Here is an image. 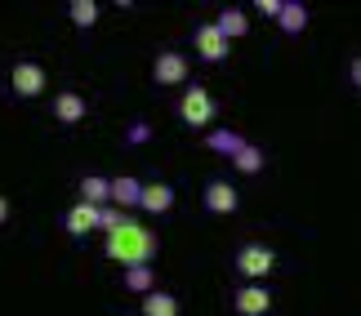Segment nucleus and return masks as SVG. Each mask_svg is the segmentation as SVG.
<instances>
[{
  "instance_id": "nucleus-4",
  "label": "nucleus",
  "mask_w": 361,
  "mask_h": 316,
  "mask_svg": "<svg viewBox=\"0 0 361 316\" xmlns=\"http://www.w3.org/2000/svg\"><path fill=\"white\" fill-rule=\"evenodd\" d=\"M9 85H13L18 99H40L45 85H49V76H45V67H40V63H13Z\"/></svg>"
},
{
  "instance_id": "nucleus-13",
  "label": "nucleus",
  "mask_w": 361,
  "mask_h": 316,
  "mask_svg": "<svg viewBox=\"0 0 361 316\" xmlns=\"http://www.w3.org/2000/svg\"><path fill=\"white\" fill-rule=\"evenodd\" d=\"M276 27H281L286 36H299L303 27H308V5H303V0H286L281 13H276Z\"/></svg>"
},
{
  "instance_id": "nucleus-15",
  "label": "nucleus",
  "mask_w": 361,
  "mask_h": 316,
  "mask_svg": "<svg viewBox=\"0 0 361 316\" xmlns=\"http://www.w3.org/2000/svg\"><path fill=\"white\" fill-rule=\"evenodd\" d=\"M125 290H130V294H152V290H157V267H152V263L125 267Z\"/></svg>"
},
{
  "instance_id": "nucleus-11",
  "label": "nucleus",
  "mask_w": 361,
  "mask_h": 316,
  "mask_svg": "<svg viewBox=\"0 0 361 316\" xmlns=\"http://www.w3.org/2000/svg\"><path fill=\"white\" fill-rule=\"evenodd\" d=\"M138 210H147V214H170V210H174V187H170V183H143V191H138Z\"/></svg>"
},
{
  "instance_id": "nucleus-12",
  "label": "nucleus",
  "mask_w": 361,
  "mask_h": 316,
  "mask_svg": "<svg viewBox=\"0 0 361 316\" xmlns=\"http://www.w3.org/2000/svg\"><path fill=\"white\" fill-rule=\"evenodd\" d=\"M214 32L232 45V40H241V36L250 32V13H245V9H224V13L214 18Z\"/></svg>"
},
{
  "instance_id": "nucleus-3",
  "label": "nucleus",
  "mask_w": 361,
  "mask_h": 316,
  "mask_svg": "<svg viewBox=\"0 0 361 316\" xmlns=\"http://www.w3.org/2000/svg\"><path fill=\"white\" fill-rule=\"evenodd\" d=\"M178 120L192 129H210L214 125V99L205 85H188L183 99H178Z\"/></svg>"
},
{
  "instance_id": "nucleus-2",
  "label": "nucleus",
  "mask_w": 361,
  "mask_h": 316,
  "mask_svg": "<svg viewBox=\"0 0 361 316\" xmlns=\"http://www.w3.org/2000/svg\"><path fill=\"white\" fill-rule=\"evenodd\" d=\"M232 267H237L250 285H263V281L276 272V250H268V245H259V241H250V245H241V250H237Z\"/></svg>"
},
{
  "instance_id": "nucleus-10",
  "label": "nucleus",
  "mask_w": 361,
  "mask_h": 316,
  "mask_svg": "<svg viewBox=\"0 0 361 316\" xmlns=\"http://www.w3.org/2000/svg\"><path fill=\"white\" fill-rule=\"evenodd\" d=\"M138 191H143V183L138 178H107V205H116V210H138Z\"/></svg>"
},
{
  "instance_id": "nucleus-17",
  "label": "nucleus",
  "mask_w": 361,
  "mask_h": 316,
  "mask_svg": "<svg viewBox=\"0 0 361 316\" xmlns=\"http://www.w3.org/2000/svg\"><path fill=\"white\" fill-rule=\"evenodd\" d=\"M143 316H178V298L170 290H152L143 294Z\"/></svg>"
},
{
  "instance_id": "nucleus-19",
  "label": "nucleus",
  "mask_w": 361,
  "mask_h": 316,
  "mask_svg": "<svg viewBox=\"0 0 361 316\" xmlns=\"http://www.w3.org/2000/svg\"><path fill=\"white\" fill-rule=\"evenodd\" d=\"M263 160H268V156H263V147L245 143L241 152L232 156V170H237V174H259V170H263Z\"/></svg>"
},
{
  "instance_id": "nucleus-7",
  "label": "nucleus",
  "mask_w": 361,
  "mask_h": 316,
  "mask_svg": "<svg viewBox=\"0 0 361 316\" xmlns=\"http://www.w3.org/2000/svg\"><path fill=\"white\" fill-rule=\"evenodd\" d=\"M152 80L157 85H188V53L165 49L157 63H152Z\"/></svg>"
},
{
  "instance_id": "nucleus-18",
  "label": "nucleus",
  "mask_w": 361,
  "mask_h": 316,
  "mask_svg": "<svg viewBox=\"0 0 361 316\" xmlns=\"http://www.w3.org/2000/svg\"><path fill=\"white\" fill-rule=\"evenodd\" d=\"M80 205L103 210V205H107V178H99V174H85V178H80Z\"/></svg>"
},
{
  "instance_id": "nucleus-6",
  "label": "nucleus",
  "mask_w": 361,
  "mask_h": 316,
  "mask_svg": "<svg viewBox=\"0 0 361 316\" xmlns=\"http://www.w3.org/2000/svg\"><path fill=\"white\" fill-rule=\"evenodd\" d=\"M192 45H197V58L201 63H224L228 53H232V45L214 32V23H201L197 32H192Z\"/></svg>"
},
{
  "instance_id": "nucleus-24",
  "label": "nucleus",
  "mask_w": 361,
  "mask_h": 316,
  "mask_svg": "<svg viewBox=\"0 0 361 316\" xmlns=\"http://www.w3.org/2000/svg\"><path fill=\"white\" fill-rule=\"evenodd\" d=\"M5 218H9V196H0V227H5Z\"/></svg>"
},
{
  "instance_id": "nucleus-21",
  "label": "nucleus",
  "mask_w": 361,
  "mask_h": 316,
  "mask_svg": "<svg viewBox=\"0 0 361 316\" xmlns=\"http://www.w3.org/2000/svg\"><path fill=\"white\" fill-rule=\"evenodd\" d=\"M147 139H152V125H147V120H138V125L125 129V147H143Z\"/></svg>"
},
{
  "instance_id": "nucleus-20",
  "label": "nucleus",
  "mask_w": 361,
  "mask_h": 316,
  "mask_svg": "<svg viewBox=\"0 0 361 316\" xmlns=\"http://www.w3.org/2000/svg\"><path fill=\"white\" fill-rule=\"evenodd\" d=\"M67 13H72L76 27H94V23H99V5H94V0H72Z\"/></svg>"
},
{
  "instance_id": "nucleus-1",
  "label": "nucleus",
  "mask_w": 361,
  "mask_h": 316,
  "mask_svg": "<svg viewBox=\"0 0 361 316\" xmlns=\"http://www.w3.org/2000/svg\"><path fill=\"white\" fill-rule=\"evenodd\" d=\"M161 250V241H157V232L143 227L138 218L125 214L121 218V227L107 232V258L112 263H125V267H138V263H152Z\"/></svg>"
},
{
  "instance_id": "nucleus-16",
  "label": "nucleus",
  "mask_w": 361,
  "mask_h": 316,
  "mask_svg": "<svg viewBox=\"0 0 361 316\" xmlns=\"http://www.w3.org/2000/svg\"><path fill=\"white\" fill-rule=\"evenodd\" d=\"M205 147H210V152H224V156L232 160V156L245 147V139H241L237 129H210V134H205Z\"/></svg>"
},
{
  "instance_id": "nucleus-23",
  "label": "nucleus",
  "mask_w": 361,
  "mask_h": 316,
  "mask_svg": "<svg viewBox=\"0 0 361 316\" xmlns=\"http://www.w3.org/2000/svg\"><path fill=\"white\" fill-rule=\"evenodd\" d=\"M348 80H353V85H361V58L348 63Z\"/></svg>"
},
{
  "instance_id": "nucleus-9",
  "label": "nucleus",
  "mask_w": 361,
  "mask_h": 316,
  "mask_svg": "<svg viewBox=\"0 0 361 316\" xmlns=\"http://www.w3.org/2000/svg\"><path fill=\"white\" fill-rule=\"evenodd\" d=\"M85 116H90V103L80 99L76 89H63V94H54V120H59V125H80Z\"/></svg>"
},
{
  "instance_id": "nucleus-5",
  "label": "nucleus",
  "mask_w": 361,
  "mask_h": 316,
  "mask_svg": "<svg viewBox=\"0 0 361 316\" xmlns=\"http://www.w3.org/2000/svg\"><path fill=\"white\" fill-rule=\"evenodd\" d=\"M232 312L237 316H268L272 312V290L268 285H241L232 294Z\"/></svg>"
},
{
  "instance_id": "nucleus-22",
  "label": "nucleus",
  "mask_w": 361,
  "mask_h": 316,
  "mask_svg": "<svg viewBox=\"0 0 361 316\" xmlns=\"http://www.w3.org/2000/svg\"><path fill=\"white\" fill-rule=\"evenodd\" d=\"M281 5H286V0H259V13H268V18H276V13H281Z\"/></svg>"
},
{
  "instance_id": "nucleus-14",
  "label": "nucleus",
  "mask_w": 361,
  "mask_h": 316,
  "mask_svg": "<svg viewBox=\"0 0 361 316\" xmlns=\"http://www.w3.org/2000/svg\"><path fill=\"white\" fill-rule=\"evenodd\" d=\"M63 223H67V232H72V236H90V232L99 227V210H94V205H72Z\"/></svg>"
},
{
  "instance_id": "nucleus-8",
  "label": "nucleus",
  "mask_w": 361,
  "mask_h": 316,
  "mask_svg": "<svg viewBox=\"0 0 361 316\" xmlns=\"http://www.w3.org/2000/svg\"><path fill=\"white\" fill-rule=\"evenodd\" d=\"M237 205H241V196L228 178H210L205 183V210L210 214H237Z\"/></svg>"
}]
</instances>
